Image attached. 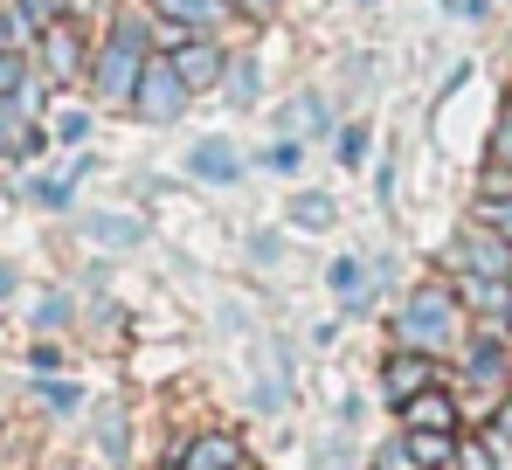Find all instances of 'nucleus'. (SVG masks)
<instances>
[{
    "label": "nucleus",
    "mask_w": 512,
    "mask_h": 470,
    "mask_svg": "<svg viewBox=\"0 0 512 470\" xmlns=\"http://www.w3.org/2000/svg\"><path fill=\"white\" fill-rule=\"evenodd\" d=\"M153 63V7L146 14H118L111 35L90 49V97H111V104H132V90Z\"/></svg>",
    "instance_id": "obj_1"
},
{
    "label": "nucleus",
    "mask_w": 512,
    "mask_h": 470,
    "mask_svg": "<svg viewBox=\"0 0 512 470\" xmlns=\"http://www.w3.org/2000/svg\"><path fill=\"white\" fill-rule=\"evenodd\" d=\"M457 332H464V298H457V284H443V277L416 284L409 305L395 312V346H416V353H443Z\"/></svg>",
    "instance_id": "obj_2"
},
{
    "label": "nucleus",
    "mask_w": 512,
    "mask_h": 470,
    "mask_svg": "<svg viewBox=\"0 0 512 470\" xmlns=\"http://www.w3.org/2000/svg\"><path fill=\"white\" fill-rule=\"evenodd\" d=\"M187 104H194V83L173 70L167 49H153L146 77H139V90H132V118H146V125H173V118H180Z\"/></svg>",
    "instance_id": "obj_3"
},
{
    "label": "nucleus",
    "mask_w": 512,
    "mask_h": 470,
    "mask_svg": "<svg viewBox=\"0 0 512 470\" xmlns=\"http://www.w3.org/2000/svg\"><path fill=\"white\" fill-rule=\"evenodd\" d=\"M35 49H42V77H49V83H77V77H90V49H84V28H77V14L49 21Z\"/></svg>",
    "instance_id": "obj_4"
},
{
    "label": "nucleus",
    "mask_w": 512,
    "mask_h": 470,
    "mask_svg": "<svg viewBox=\"0 0 512 470\" xmlns=\"http://www.w3.org/2000/svg\"><path fill=\"white\" fill-rule=\"evenodd\" d=\"M450 270H471V277H506L512 284V242L478 222H464V235L450 242Z\"/></svg>",
    "instance_id": "obj_5"
},
{
    "label": "nucleus",
    "mask_w": 512,
    "mask_h": 470,
    "mask_svg": "<svg viewBox=\"0 0 512 470\" xmlns=\"http://www.w3.org/2000/svg\"><path fill=\"white\" fill-rule=\"evenodd\" d=\"M506 374H512V332H506V318H485V325H478V339L464 346V381L499 388Z\"/></svg>",
    "instance_id": "obj_6"
},
{
    "label": "nucleus",
    "mask_w": 512,
    "mask_h": 470,
    "mask_svg": "<svg viewBox=\"0 0 512 470\" xmlns=\"http://www.w3.org/2000/svg\"><path fill=\"white\" fill-rule=\"evenodd\" d=\"M423 388H436V353H416V346H388V360H381V394L402 408V401H416Z\"/></svg>",
    "instance_id": "obj_7"
},
{
    "label": "nucleus",
    "mask_w": 512,
    "mask_h": 470,
    "mask_svg": "<svg viewBox=\"0 0 512 470\" xmlns=\"http://www.w3.org/2000/svg\"><path fill=\"white\" fill-rule=\"evenodd\" d=\"M167 56H173V70L194 83V97L229 77V42H215V35H187L180 49H167Z\"/></svg>",
    "instance_id": "obj_8"
},
{
    "label": "nucleus",
    "mask_w": 512,
    "mask_h": 470,
    "mask_svg": "<svg viewBox=\"0 0 512 470\" xmlns=\"http://www.w3.org/2000/svg\"><path fill=\"white\" fill-rule=\"evenodd\" d=\"M146 7H153L160 21H173L180 35H215V28L236 14L229 0H146Z\"/></svg>",
    "instance_id": "obj_9"
},
{
    "label": "nucleus",
    "mask_w": 512,
    "mask_h": 470,
    "mask_svg": "<svg viewBox=\"0 0 512 470\" xmlns=\"http://www.w3.org/2000/svg\"><path fill=\"white\" fill-rule=\"evenodd\" d=\"M187 173L208 180V187H229V180H243V153H236L229 139H201V146L187 153Z\"/></svg>",
    "instance_id": "obj_10"
},
{
    "label": "nucleus",
    "mask_w": 512,
    "mask_h": 470,
    "mask_svg": "<svg viewBox=\"0 0 512 470\" xmlns=\"http://www.w3.org/2000/svg\"><path fill=\"white\" fill-rule=\"evenodd\" d=\"M173 470H236V436L201 429L187 450H173Z\"/></svg>",
    "instance_id": "obj_11"
},
{
    "label": "nucleus",
    "mask_w": 512,
    "mask_h": 470,
    "mask_svg": "<svg viewBox=\"0 0 512 470\" xmlns=\"http://www.w3.org/2000/svg\"><path fill=\"white\" fill-rule=\"evenodd\" d=\"M416 470H457V429H402Z\"/></svg>",
    "instance_id": "obj_12"
},
{
    "label": "nucleus",
    "mask_w": 512,
    "mask_h": 470,
    "mask_svg": "<svg viewBox=\"0 0 512 470\" xmlns=\"http://www.w3.org/2000/svg\"><path fill=\"white\" fill-rule=\"evenodd\" d=\"M402 429H457V394L423 388L416 401H402Z\"/></svg>",
    "instance_id": "obj_13"
},
{
    "label": "nucleus",
    "mask_w": 512,
    "mask_h": 470,
    "mask_svg": "<svg viewBox=\"0 0 512 470\" xmlns=\"http://www.w3.org/2000/svg\"><path fill=\"white\" fill-rule=\"evenodd\" d=\"M284 222L305 235H326L340 222V208H333V194H291V208H284Z\"/></svg>",
    "instance_id": "obj_14"
},
{
    "label": "nucleus",
    "mask_w": 512,
    "mask_h": 470,
    "mask_svg": "<svg viewBox=\"0 0 512 470\" xmlns=\"http://www.w3.org/2000/svg\"><path fill=\"white\" fill-rule=\"evenodd\" d=\"M84 235L111 242V249H132V242H146V222L139 215H84Z\"/></svg>",
    "instance_id": "obj_15"
},
{
    "label": "nucleus",
    "mask_w": 512,
    "mask_h": 470,
    "mask_svg": "<svg viewBox=\"0 0 512 470\" xmlns=\"http://www.w3.org/2000/svg\"><path fill=\"white\" fill-rule=\"evenodd\" d=\"M326 291L346 298V305H360V291H367V263H360V256H333V263H326Z\"/></svg>",
    "instance_id": "obj_16"
},
{
    "label": "nucleus",
    "mask_w": 512,
    "mask_h": 470,
    "mask_svg": "<svg viewBox=\"0 0 512 470\" xmlns=\"http://www.w3.org/2000/svg\"><path fill=\"white\" fill-rule=\"evenodd\" d=\"M256 166H263V173H284V180H291V173L305 166V139H298V132H277V139H270V146L256 153Z\"/></svg>",
    "instance_id": "obj_17"
},
{
    "label": "nucleus",
    "mask_w": 512,
    "mask_h": 470,
    "mask_svg": "<svg viewBox=\"0 0 512 470\" xmlns=\"http://www.w3.org/2000/svg\"><path fill=\"white\" fill-rule=\"evenodd\" d=\"M471 222L512 242V194H471Z\"/></svg>",
    "instance_id": "obj_18"
},
{
    "label": "nucleus",
    "mask_w": 512,
    "mask_h": 470,
    "mask_svg": "<svg viewBox=\"0 0 512 470\" xmlns=\"http://www.w3.org/2000/svg\"><path fill=\"white\" fill-rule=\"evenodd\" d=\"M367 146H374V132H367L360 118H346L340 132H333V159H340V166H367Z\"/></svg>",
    "instance_id": "obj_19"
},
{
    "label": "nucleus",
    "mask_w": 512,
    "mask_h": 470,
    "mask_svg": "<svg viewBox=\"0 0 512 470\" xmlns=\"http://www.w3.org/2000/svg\"><path fill=\"white\" fill-rule=\"evenodd\" d=\"M84 166H90V159H77L70 173H49V180H35L28 194H35L42 208H70V194H77V173H84Z\"/></svg>",
    "instance_id": "obj_20"
},
{
    "label": "nucleus",
    "mask_w": 512,
    "mask_h": 470,
    "mask_svg": "<svg viewBox=\"0 0 512 470\" xmlns=\"http://www.w3.org/2000/svg\"><path fill=\"white\" fill-rule=\"evenodd\" d=\"M222 90H229V104H243V111L256 104V90H263V83H256V63H250V56H229V77H222Z\"/></svg>",
    "instance_id": "obj_21"
},
{
    "label": "nucleus",
    "mask_w": 512,
    "mask_h": 470,
    "mask_svg": "<svg viewBox=\"0 0 512 470\" xmlns=\"http://www.w3.org/2000/svg\"><path fill=\"white\" fill-rule=\"evenodd\" d=\"M499 443L492 436H457V470H499Z\"/></svg>",
    "instance_id": "obj_22"
},
{
    "label": "nucleus",
    "mask_w": 512,
    "mask_h": 470,
    "mask_svg": "<svg viewBox=\"0 0 512 470\" xmlns=\"http://www.w3.org/2000/svg\"><path fill=\"white\" fill-rule=\"evenodd\" d=\"M28 49H0V97H14V90H28V63H21Z\"/></svg>",
    "instance_id": "obj_23"
},
{
    "label": "nucleus",
    "mask_w": 512,
    "mask_h": 470,
    "mask_svg": "<svg viewBox=\"0 0 512 470\" xmlns=\"http://www.w3.org/2000/svg\"><path fill=\"white\" fill-rule=\"evenodd\" d=\"M14 7H21L35 28H49V21H63V14H70V0H14Z\"/></svg>",
    "instance_id": "obj_24"
},
{
    "label": "nucleus",
    "mask_w": 512,
    "mask_h": 470,
    "mask_svg": "<svg viewBox=\"0 0 512 470\" xmlns=\"http://www.w3.org/2000/svg\"><path fill=\"white\" fill-rule=\"evenodd\" d=\"M56 139H63V146H84L90 139V111H63V118H56Z\"/></svg>",
    "instance_id": "obj_25"
},
{
    "label": "nucleus",
    "mask_w": 512,
    "mask_h": 470,
    "mask_svg": "<svg viewBox=\"0 0 512 470\" xmlns=\"http://www.w3.org/2000/svg\"><path fill=\"white\" fill-rule=\"evenodd\" d=\"M492 443H499V457L512 464V401H499V415H492Z\"/></svg>",
    "instance_id": "obj_26"
},
{
    "label": "nucleus",
    "mask_w": 512,
    "mask_h": 470,
    "mask_svg": "<svg viewBox=\"0 0 512 470\" xmlns=\"http://www.w3.org/2000/svg\"><path fill=\"white\" fill-rule=\"evenodd\" d=\"M229 7H236L243 21H277V14H284V0H229Z\"/></svg>",
    "instance_id": "obj_27"
},
{
    "label": "nucleus",
    "mask_w": 512,
    "mask_h": 470,
    "mask_svg": "<svg viewBox=\"0 0 512 470\" xmlns=\"http://www.w3.org/2000/svg\"><path fill=\"white\" fill-rule=\"evenodd\" d=\"M492 159H499V166H512V104H506V118L492 125Z\"/></svg>",
    "instance_id": "obj_28"
},
{
    "label": "nucleus",
    "mask_w": 512,
    "mask_h": 470,
    "mask_svg": "<svg viewBox=\"0 0 512 470\" xmlns=\"http://www.w3.org/2000/svg\"><path fill=\"white\" fill-rule=\"evenodd\" d=\"M291 125H305V132H319V125H326V104H319V97H298V118H291Z\"/></svg>",
    "instance_id": "obj_29"
},
{
    "label": "nucleus",
    "mask_w": 512,
    "mask_h": 470,
    "mask_svg": "<svg viewBox=\"0 0 512 470\" xmlns=\"http://www.w3.org/2000/svg\"><path fill=\"white\" fill-rule=\"evenodd\" d=\"M42 401H49V408H77V401H84V394L70 388V381H63V388H56V381H42Z\"/></svg>",
    "instance_id": "obj_30"
},
{
    "label": "nucleus",
    "mask_w": 512,
    "mask_h": 470,
    "mask_svg": "<svg viewBox=\"0 0 512 470\" xmlns=\"http://www.w3.org/2000/svg\"><path fill=\"white\" fill-rule=\"evenodd\" d=\"M63 312H70L63 298H42V305H35V325H63Z\"/></svg>",
    "instance_id": "obj_31"
},
{
    "label": "nucleus",
    "mask_w": 512,
    "mask_h": 470,
    "mask_svg": "<svg viewBox=\"0 0 512 470\" xmlns=\"http://www.w3.org/2000/svg\"><path fill=\"white\" fill-rule=\"evenodd\" d=\"M499 318H506V332H512V291H506V312H499Z\"/></svg>",
    "instance_id": "obj_32"
},
{
    "label": "nucleus",
    "mask_w": 512,
    "mask_h": 470,
    "mask_svg": "<svg viewBox=\"0 0 512 470\" xmlns=\"http://www.w3.org/2000/svg\"><path fill=\"white\" fill-rule=\"evenodd\" d=\"M506 104H512V90H506Z\"/></svg>",
    "instance_id": "obj_33"
}]
</instances>
